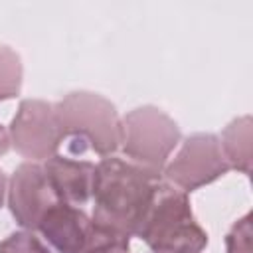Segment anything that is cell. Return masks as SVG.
<instances>
[{"instance_id": "9c48e42d", "label": "cell", "mask_w": 253, "mask_h": 253, "mask_svg": "<svg viewBox=\"0 0 253 253\" xmlns=\"http://www.w3.org/2000/svg\"><path fill=\"white\" fill-rule=\"evenodd\" d=\"M91 219L87 213L71 204L57 202L42 219L38 229L43 239L51 243L59 253H75L87 235Z\"/></svg>"}, {"instance_id": "4fadbf2b", "label": "cell", "mask_w": 253, "mask_h": 253, "mask_svg": "<svg viewBox=\"0 0 253 253\" xmlns=\"http://www.w3.org/2000/svg\"><path fill=\"white\" fill-rule=\"evenodd\" d=\"M0 253H51V251L32 231H16L10 233L0 243Z\"/></svg>"}, {"instance_id": "3957f363", "label": "cell", "mask_w": 253, "mask_h": 253, "mask_svg": "<svg viewBox=\"0 0 253 253\" xmlns=\"http://www.w3.org/2000/svg\"><path fill=\"white\" fill-rule=\"evenodd\" d=\"M136 235L152 253H200L208 245V233L196 221L188 194L170 184H158Z\"/></svg>"}, {"instance_id": "8992f818", "label": "cell", "mask_w": 253, "mask_h": 253, "mask_svg": "<svg viewBox=\"0 0 253 253\" xmlns=\"http://www.w3.org/2000/svg\"><path fill=\"white\" fill-rule=\"evenodd\" d=\"M8 136L16 152L32 162H45L55 156L59 144L63 142L55 107L40 99L22 101L16 117L12 119Z\"/></svg>"}, {"instance_id": "8fae6325", "label": "cell", "mask_w": 253, "mask_h": 253, "mask_svg": "<svg viewBox=\"0 0 253 253\" xmlns=\"http://www.w3.org/2000/svg\"><path fill=\"white\" fill-rule=\"evenodd\" d=\"M75 253H128V235L91 219L87 235Z\"/></svg>"}, {"instance_id": "52a82bcc", "label": "cell", "mask_w": 253, "mask_h": 253, "mask_svg": "<svg viewBox=\"0 0 253 253\" xmlns=\"http://www.w3.org/2000/svg\"><path fill=\"white\" fill-rule=\"evenodd\" d=\"M8 206L16 221L26 229H38L43 215L59 202L42 164L24 162L16 168L8 186Z\"/></svg>"}, {"instance_id": "7a4b0ae2", "label": "cell", "mask_w": 253, "mask_h": 253, "mask_svg": "<svg viewBox=\"0 0 253 253\" xmlns=\"http://www.w3.org/2000/svg\"><path fill=\"white\" fill-rule=\"evenodd\" d=\"M55 107L63 140H69L73 154L91 150L111 156L121 146V119L111 101L97 93L75 91Z\"/></svg>"}, {"instance_id": "7c38bea8", "label": "cell", "mask_w": 253, "mask_h": 253, "mask_svg": "<svg viewBox=\"0 0 253 253\" xmlns=\"http://www.w3.org/2000/svg\"><path fill=\"white\" fill-rule=\"evenodd\" d=\"M22 87V59L8 45H0V101L12 99Z\"/></svg>"}, {"instance_id": "9a60e30c", "label": "cell", "mask_w": 253, "mask_h": 253, "mask_svg": "<svg viewBox=\"0 0 253 253\" xmlns=\"http://www.w3.org/2000/svg\"><path fill=\"white\" fill-rule=\"evenodd\" d=\"M8 148H10V136H8V132L4 130V126L0 125V156L6 154Z\"/></svg>"}, {"instance_id": "ba28073f", "label": "cell", "mask_w": 253, "mask_h": 253, "mask_svg": "<svg viewBox=\"0 0 253 253\" xmlns=\"http://www.w3.org/2000/svg\"><path fill=\"white\" fill-rule=\"evenodd\" d=\"M45 176L59 202L81 208L89 202L93 192L95 164L87 160H73L67 156H51L43 164Z\"/></svg>"}, {"instance_id": "5bb4252c", "label": "cell", "mask_w": 253, "mask_h": 253, "mask_svg": "<svg viewBox=\"0 0 253 253\" xmlns=\"http://www.w3.org/2000/svg\"><path fill=\"white\" fill-rule=\"evenodd\" d=\"M225 245H227V253H251V215L249 213L243 215L239 221H235V225L227 233Z\"/></svg>"}, {"instance_id": "5b68a950", "label": "cell", "mask_w": 253, "mask_h": 253, "mask_svg": "<svg viewBox=\"0 0 253 253\" xmlns=\"http://www.w3.org/2000/svg\"><path fill=\"white\" fill-rule=\"evenodd\" d=\"M229 164L223 156L219 138L210 132H198L184 140L178 154L164 166V178L170 186L192 192L211 184L227 174Z\"/></svg>"}, {"instance_id": "277c9868", "label": "cell", "mask_w": 253, "mask_h": 253, "mask_svg": "<svg viewBox=\"0 0 253 253\" xmlns=\"http://www.w3.org/2000/svg\"><path fill=\"white\" fill-rule=\"evenodd\" d=\"M180 142L178 125L156 107H138L121 121V146L128 162L160 176Z\"/></svg>"}, {"instance_id": "2e32d148", "label": "cell", "mask_w": 253, "mask_h": 253, "mask_svg": "<svg viewBox=\"0 0 253 253\" xmlns=\"http://www.w3.org/2000/svg\"><path fill=\"white\" fill-rule=\"evenodd\" d=\"M6 176H4V172L0 170V206H2V202H4V196H6Z\"/></svg>"}, {"instance_id": "6da1fadb", "label": "cell", "mask_w": 253, "mask_h": 253, "mask_svg": "<svg viewBox=\"0 0 253 253\" xmlns=\"http://www.w3.org/2000/svg\"><path fill=\"white\" fill-rule=\"evenodd\" d=\"M160 176L123 158H103L93 178V219L125 235H136L152 200Z\"/></svg>"}, {"instance_id": "30bf717a", "label": "cell", "mask_w": 253, "mask_h": 253, "mask_svg": "<svg viewBox=\"0 0 253 253\" xmlns=\"http://www.w3.org/2000/svg\"><path fill=\"white\" fill-rule=\"evenodd\" d=\"M251 140H253V123L249 115L239 117L225 126L219 144L229 168H237L243 174L251 172Z\"/></svg>"}]
</instances>
